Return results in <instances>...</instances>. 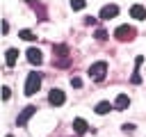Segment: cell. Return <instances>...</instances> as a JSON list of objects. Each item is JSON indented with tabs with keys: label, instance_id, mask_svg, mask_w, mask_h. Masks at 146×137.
I'll return each instance as SVG.
<instances>
[{
	"label": "cell",
	"instance_id": "obj_19",
	"mask_svg": "<svg viewBox=\"0 0 146 137\" xmlns=\"http://www.w3.org/2000/svg\"><path fill=\"white\" fill-rule=\"evenodd\" d=\"M9 94H11L9 87H2V98H9Z\"/></svg>",
	"mask_w": 146,
	"mask_h": 137
},
{
	"label": "cell",
	"instance_id": "obj_1",
	"mask_svg": "<svg viewBox=\"0 0 146 137\" xmlns=\"http://www.w3.org/2000/svg\"><path fill=\"white\" fill-rule=\"evenodd\" d=\"M39 87H41V75L39 73H30L27 75V82H25V94L27 96H34L39 91Z\"/></svg>",
	"mask_w": 146,
	"mask_h": 137
},
{
	"label": "cell",
	"instance_id": "obj_13",
	"mask_svg": "<svg viewBox=\"0 0 146 137\" xmlns=\"http://www.w3.org/2000/svg\"><path fill=\"white\" fill-rule=\"evenodd\" d=\"M110 110H112V105H110L107 100H103V103H98V105H96V112H98V114H107Z\"/></svg>",
	"mask_w": 146,
	"mask_h": 137
},
{
	"label": "cell",
	"instance_id": "obj_3",
	"mask_svg": "<svg viewBox=\"0 0 146 137\" xmlns=\"http://www.w3.org/2000/svg\"><path fill=\"white\" fill-rule=\"evenodd\" d=\"M105 73H107V64H105V62H96V64L89 66V75H91L94 80H98V82L105 78Z\"/></svg>",
	"mask_w": 146,
	"mask_h": 137
},
{
	"label": "cell",
	"instance_id": "obj_9",
	"mask_svg": "<svg viewBox=\"0 0 146 137\" xmlns=\"http://www.w3.org/2000/svg\"><path fill=\"white\" fill-rule=\"evenodd\" d=\"M55 53H57V57H59L57 64H59V66H66V64H68V57H66L68 50H66V46H55Z\"/></svg>",
	"mask_w": 146,
	"mask_h": 137
},
{
	"label": "cell",
	"instance_id": "obj_8",
	"mask_svg": "<svg viewBox=\"0 0 146 137\" xmlns=\"http://www.w3.org/2000/svg\"><path fill=\"white\" fill-rule=\"evenodd\" d=\"M130 16L137 18V21H144V18H146V9H144L141 5H132V7H130Z\"/></svg>",
	"mask_w": 146,
	"mask_h": 137
},
{
	"label": "cell",
	"instance_id": "obj_7",
	"mask_svg": "<svg viewBox=\"0 0 146 137\" xmlns=\"http://www.w3.org/2000/svg\"><path fill=\"white\" fill-rule=\"evenodd\" d=\"M41 59H43V57H41V50H39V48H30V50H27V62H30V64H36V66H39Z\"/></svg>",
	"mask_w": 146,
	"mask_h": 137
},
{
	"label": "cell",
	"instance_id": "obj_4",
	"mask_svg": "<svg viewBox=\"0 0 146 137\" xmlns=\"http://www.w3.org/2000/svg\"><path fill=\"white\" fill-rule=\"evenodd\" d=\"M34 112H36V107H34V105H27V107H25V110H23V112L18 114V119H16V121H18V126H25V123L30 121V116H32Z\"/></svg>",
	"mask_w": 146,
	"mask_h": 137
},
{
	"label": "cell",
	"instance_id": "obj_16",
	"mask_svg": "<svg viewBox=\"0 0 146 137\" xmlns=\"http://www.w3.org/2000/svg\"><path fill=\"white\" fill-rule=\"evenodd\" d=\"M96 39H98V41H105V39H107V32H105V30H96Z\"/></svg>",
	"mask_w": 146,
	"mask_h": 137
},
{
	"label": "cell",
	"instance_id": "obj_2",
	"mask_svg": "<svg viewBox=\"0 0 146 137\" xmlns=\"http://www.w3.org/2000/svg\"><path fill=\"white\" fill-rule=\"evenodd\" d=\"M114 37H116L119 41H132V39H135V30H132L130 25H119V27L114 30Z\"/></svg>",
	"mask_w": 146,
	"mask_h": 137
},
{
	"label": "cell",
	"instance_id": "obj_11",
	"mask_svg": "<svg viewBox=\"0 0 146 137\" xmlns=\"http://www.w3.org/2000/svg\"><path fill=\"white\" fill-rule=\"evenodd\" d=\"M5 59H7V66H14V64H16V59H18V50H16V48H9Z\"/></svg>",
	"mask_w": 146,
	"mask_h": 137
},
{
	"label": "cell",
	"instance_id": "obj_14",
	"mask_svg": "<svg viewBox=\"0 0 146 137\" xmlns=\"http://www.w3.org/2000/svg\"><path fill=\"white\" fill-rule=\"evenodd\" d=\"M84 5H87L84 0H71V9H73V11H80V9H84Z\"/></svg>",
	"mask_w": 146,
	"mask_h": 137
},
{
	"label": "cell",
	"instance_id": "obj_12",
	"mask_svg": "<svg viewBox=\"0 0 146 137\" xmlns=\"http://www.w3.org/2000/svg\"><path fill=\"white\" fill-rule=\"evenodd\" d=\"M73 128H75L78 135H82V132L87 130V121H84V119H75V121H73Z\"/></svg>",
	"mask_w": 146,
	"mask_h": 137
},
{
	"label": "cell",
	"instance_id": "obj_10",
	"mask_svg": "<svg viewBox=\"0 0 146 137\" xmlns=\"http://www.w3.org/2000/svg\"><path fill=\"white\" fill-rule=\"evenodd\" d=\"M128 105H130V98H128L125 94H119L116 100H114V107H116V110H125Z\"/></svg>",
	"mask_w": 146,
	"mask_h": 137
},
{
	"label": "cell",
	"instance_id": "obj_20",
	"mask_svg": "<svg viewBox=\"0 0 146 137\" xmlns=\"http://www.w3.org/2000/svg\"><path fill=\"white\" fill-rule=\"evenodd\" d=\"M123 130H125V132H130V130H135V126H132V123H125V126H123Z\"/></svg>",
	"mask_w": 146,
	"mask_h": 137
},
{
	"label": "cell",
	"instance_id": "obj_17",
	"mask_svg": "<svg viewBox=\"0 0 146 137\" xmlns=\"http://www.w3.org/2000/svg\"><path fill=\"white\" fill-rule=\"evenodd\" d=\"M71 84H73V87H82V80H80V78H71Z\"/></svg>",
	"mask_w": 146,
	"mask_h": 137
},
{
	"label": "cell",
	"instance_id": "obj_18",
	"mask_svg": "<svg viewBox=\"0 0 146 137\" xmlns=\"http://www.w3.org/2000/svg\"><path fill=\"white\" fill-rule=\"evenodd\" d=\"M135 64H137V66H141V64H144V55H137V59H135Z\"/></svg>",
	"mask_w": 146,
	"mask_h": 137
},
{
	"label": "cell",
	"instance_id": "obj_5",
	"mask_svg": "<svg viewBox=\"0 0 146 137\" xmlns=\"http://www.w3.org/2000/svg\"><path fill=\"white\" fill-rule=\"evenodd\" d=\"M48 100H50V105H62L66 98H64V91H62V89H52V91L48 94Z\"/></svg>",
	"mask_w": 146,
	"mask_h": 137
},
{
	"label": "cell",
	"instance_id": "obj_15",
	"mask_svg": "<svg viewBox=\"0 0 146 137\" xmlns=\"http://www.w3.org/2000/svg\"><path fill=\"white\" fill-rule=\"evenodd\" d=\"M18 37H21V39H25V41H32V39H36V37H34L30 30H21V32H18Z\"/></svg>",
	"mask_w": 146,
	"mask_h": 137
},
{
	"label": "cell",
	"instance_id": "obj_6",
	"mask_svg": "<svg viewBox=\"0 0 146 137\" xmlns=\"http://www.w3.org/2000/svg\"><path fill=\"white\" fill-rule=\"evenodd\" d=\"M116 14H119V7H116V5H105V7L100 9V18H105V21H107V18H114Z\"/></svg>",
	"mask_w": 146,
	"mask_h": 137
}]
</instances>
